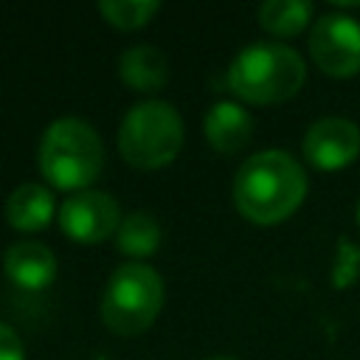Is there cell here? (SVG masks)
I'll use <instances>...</instances> for the list:
<instances>
[{"label":"cell","instance_id":"cell-1","mask_svg":"<svg viewBox=\"0 0 360 360\" xmlns=\"http://www.w3.org/2000/svg\"><path fill=\"white\" fill-rule=\"evenodd\" d=\"M233 205L253 225H278L298 211L307 197L304 166L281 149L248 158L233 177Z\"/></svg>","mask_w":360,"mask_h":360},{"label":"cell","instance_id":"cell-2","mask_svg":"<svg viewBox=\"0 0 360 360\" xmlns=\"http://www.w3.org/2000/svg\"><path fill=\"white\" fill-rule=\"evenodd\" d=\"M307 82L298 51L281 42H253L242 48L228 68V87L245 104H278L292 98Z\"/></svg>","mask_w":360,"mask_h":360},{"label":"cell","instance_id":"cell-3","mask_svg":"<svg viewBox=\"0 0 360 360\" xmlns=\"http://www.w3.org/2000/svg\"><path fill=\"white\" fill-rule=\"evenodd\" d=\"M39 172L59 191H87L104 169V143L82 118H56L39 141Z\"/></svg>","mask_w":360,"mask_h":360},{"label":"cell","instance_id":"cell-4","mask_svg":"<svg viewBox=\"0 0 360 360\" xmlns=\"http://www.w3.org/2000/svg\"><path fill=\"white\" fill-rule=\"evenodd\" d=\"M163 278L143 262H124L101 292V321L118 338L146 332L163 309Z\"/></svg>","mask_w":360,"mask_h":360},{"label":"cell","instance_id":"cell-5","mask_svg":"<svg viewBox=\"0 0 360 360\" xmlns=\"http://www.w3.org/2000/svg\"><path fill=\"white\" fill-rule=\"evenodd\" d=\"M183 146V118L160 98H146L124 115L118 127V152L135 169H163Z\"/></svg>","mask_w":360,"mask_h":360},{"label":"cell","instance_id":"cell-6","mask_svg":"<svg viewBox=\"0 0 360 360\" xmlns=\"http://www.w3.org/2000/svg\"><path fill=\"white\" fill-rule=\"evenodd\" d=\"M312 62L335 79L360 73V22L349 14H323L309 34Z\"/></svg>","mask_w":360,"mask_h":360},{"label":"cell","instance_id":"cell-7","mask_svg":"<svg viewBox=\"0 0 360 360\" xmlns=\"http://www.w3.org/2000/svg\"><path fill=\"white\" fill-rule=\"evenodd\" d=\"M56 219L68 239L79 245H98L107 236H115L121 225V208L112 194L87 188L68 197L59 205Z\"/></svg>","mask_w":360,"mask_h":360},{"label":"cell","instance_id":"cell-8","mask_svg":"<svg viewBox=\"0 0 360 360\" xmlns=\"http://www.w3.org/2000/svg\"><path fill=\"white\" fill-rule=\"evenodd\" d=\"M301 149L315 169L338 172L360 155V129L343 115H323L307 129Z\"/></svg>","mask_w":360,"mask_h":360},{"label":"cell","instance_id":"cell-9","mask_svg":"<svg viewBox=\"0 0 360 360\" xmlns=\"http://www.w3.org/2000/svg\"><path fill=\"white\" fill-rule=\"evenodd\" d=\"M3 270L20 290H45L56 278V256L48 245L22 239L3 253Z\"/></svg>","mask_w":360,"mask_h":360},{"label":"cell","instance_id":"cell-10","mask_svg":"<svg viewBox=\"0 0 360 360\" xmlns=\"http://www.w3.org/2000/svg\"><path fill=\"white\" fill-rule=\"evenodd\" d=\"M205 141L219 155H236L242 152L253 138V118L250 112L236 101H217L202 121Z\"/></svg>","mask_w":360,"mask_h":360},{"label":"cell","instance_id":"cell-11","mask_svg":"<svg viewBox=\"0 0 360 360\" xmlns=\"http://www.w3.org/2000/svg\"><path fill=\"white\" fill-rule=\"evenodd\" d=\"M53 214H56L53 194L42 183H22L6 200V222L22 233L45 231L51 225Z\"/></svg>","mask_w":360,"mask_h":360},{"label":"cell","instance_id":"cell-12","mask_svg":"<svg viewBox=\"0 0 360 360\" xmlns=\"http://www.w3.org/2000/svg\"><path fill=\"white\" fill-rule=\"evenodd\" d=\"M118 76L135 93H158L169 82V59L155 45H132L118 59Z\"/></svg>","mask_w":360,"mask_h":360},{"label":"cell","instance_id":"cell-13","mask_svg":"<svg viewBox=\"0 0 360 360\" xmlns=\"http://www.w3.org/2000/svg\"><path fill=\"white\" fill-rule=\"evenodd\" d=\"M158 245H160V225L152 214L132 211L121 219V225L115 231L118 253H124L129 259H146L158 250Z\"/></svg>","mask_w":360,"mask_h":360},{"label":"cell","instance_id":"cell-14","mask_svg":"<svg viewBox=\"0 0 360 360\" xmlns=\"http://www.w3.org/2000/svg\"><path fill=\"white\" fill-rule=\"evenodd\" d=\"M312 11L307 0H267L259 6V22L276 37H298L309 25Z\"/></svg>","mask_w":360,"mask_h":360},{"label":"cell","instance_id":"cell-15","mask_svg":"<svg viewBox=\"0 0 360 360\" xmlns=\"http://www.w3.org/2000/svg\"><path fill=\"white\" fill-rule=\"evenodd\" d=\"M160 3L158 0H101L98 14L118 31H138L143 28L155 14Z\"/></svg>","mask_w":360,"mask_h":360},{"label":"cell","instance_id":"cell-16","mask_svg":"<svg viewBox=\"0 0 360 360\" xmlns=\"http://www.w3.org/2000/svg\"><path fill=\"white\" fill-rule=\"evenodd\" d=\"M360 281V245L349 242L346 236L338 239V256L332 267V284L338 290H346Z\"/></svg>","mask_w":360,"mask_h":360},{"label":"cell","instance_id":"cell-17","mask_svg":"<svg viewBox=\"0 0 360 360\" xmlns=\"http://www.w3.org/2000/svg\"><path fill=\"white\" fill-rule=\"evenodd\" d=\"M0 360H25V349L20 335L0 321Z\"/></svg>","mask_w":360,"mask_h":360},{"label":"cell","instance_id":"cell-18","mask_svg":"<svg viewBox=\"0 0 360 360\" xmlns=\"http://www.w3.org/2000/svg\"><path fill=\"white\" fill-rule=\"evenodd\" d=\"M205 360H236V357H205Z\"/></svg>","mask_w":360,"mask_h":360},{"label":"cell","instance_id":"cell-19","mask_svg":"<svg viewBox=\"0 0 360 360\" xmlns=\"http://www.w3.org/2000/svg\"><path fill=\"white\" fill-rule=\"evenodd\" d=\"M357 222H360V208H357Z\"/></svg>","mask_w":360,"mask_h":360}]
</instances>
